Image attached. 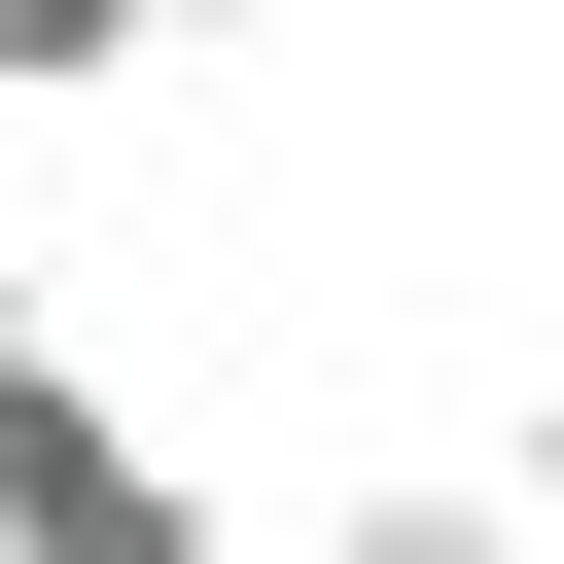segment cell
I'll return each instance as SVG.
<instances>
[{
  "instance_id": "obj_1",
  "label": "cell",
  "mask_w": 564,
  "mask_h": 564,
  "mask_svg": "<svg viewBox=\"0 0 564 564\" xmlns=\"http://www.w3.org/2000/svg\"><path fill=\"white\" fill-rule=\"evenodd\" d=\"M0 564H247V529H212V458H176V423H141L70 317L0 352Z\"/></svg>"
},
{
  "instance_id": "obj_2",
  "label": "cell",
  "mask_w": 564,
  "mask_h": 564,
  "mask_svg": "<svg viewBox=\"0 0 564 564\" xmlns=\"http://www.w3.org/2000/svg\"><path fill=\"white\" fill-rule=\"evenodd\" d=\"M529 529H564L529 458H352V494H317V564H529Z\"/></svg>"
},
{
  "instance_id": "obj_3",
  "label": "cell",
  "mask_w": 564,
  "mask_h": 564,
  "mask_svg": "<svg viewBox=\"0 0 564 564\" xmlns=\"http://www.w3.org/2000/svg\"><path fill=\"white\" fill-rule=\"evenodd\" d=\"M176 35H282V0H0V106H106V70H176Z\"/></svg>"
},
{
  "instance_id": "obj_4",
  "label": "cell",
  "mask_w": 564,
  "mask_h": 564,
  "mask_svg": "<svg viewBox=\"0 0 564 564\" xmlns=\"http://www.w3.org/2000/svg\"><path fill=\"white\" fill-rule=\"evenodd\" d=\"M529 494H564V352H529Z\"/></svg>"
}]
</instances>
